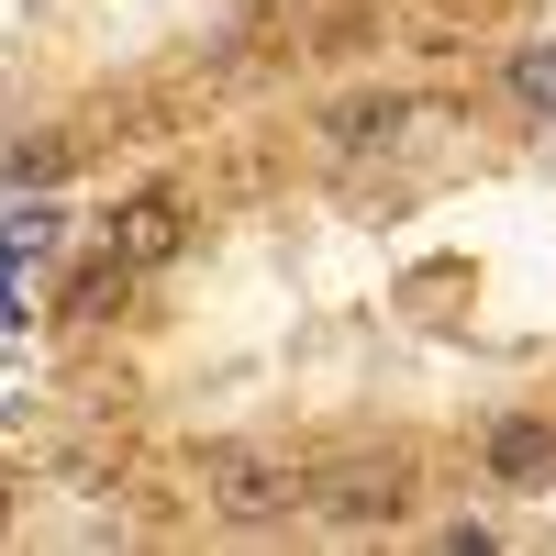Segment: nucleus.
Listing matches in <instances>:
<instances>
[{
  "label": "nucleus",
  "instance_id": "nucleus-1",
  "mask_svg": "<svg viewBox=\"0 0 556 556\" xmlns=\"http://www.w3.org/2000/svg\"><path fill=\"white\" fill-rule=\"evenodd\" d=\"M201 513L235 534H278L290 513H312V468L278 445H201Z\"/></svg>",
  "mask_w": 556,
  "mask_h": 556
},
{
  "label": "nucleus",
  "instance_id": "nucleus-2",
  "mask_svg": "<svg viewBox=\"0 0 556 556\" xmlns=\"http://www.w3.org/2000/svg\"><path fill=\"white\" fill-rule=\"evenodd\" d=\"M312 513L334 523V534H367V523H401L412 513V456H345V468H323L312 479Z\"/></svg>",
  "mask_w": 556,
  "mask_h": 556
},
{
  "label": "nucleus",
  "instance_id": "nucleus-3",
  "mask_svg": "<svg viewBox=\"0 0 556 556\" xmlns=\"http://www.w3.org/2000/svg\"><path fill=\"white\" fill-rule=\"evenodd\" d=\"M101 245H112V256H123L134 278H146V267H167L178 245H190V201H178L167 178H146V190H134V201H123V212L101 223Z\"/></svg>",
  "mask_w": 556,
  "mask_h": 556
},
{
  "label": "nucleus",
  "instance_id": "nucleus-4",
  "mask_svg": "<svg viewBox=\"0 0 556 556\" xmlns=\"http://www.w3.org/2000/svg\"><path fill=\"white\" fill-rule=\"evenodd\" d=\"M479 456H490V490H556V424L545 412H501Z\"/></svg>",
  "mask_w": 556,
  "mask_h": 556
},
{
  "label": "nucleus",
  "instance_id": "nucleus-5",
  "mask_svg": "<svg viewBox=\"0 0 556 556\" xmlns=\"http://www.w3.org/2000/svg\"><path fill=\"white\" fill-rule=\"evenodd\" d=\"M501 89H513L523 123H556V34L545 45H513V56H501Z\"/></svg>",
  "mask_w": 556,
  "mask_h": 556
},
{
  "label": "nucleus",
  "instance_id": "nucleus-6",
  "mask_svg": "<svg viewBox=\"0 0 556 556\" xmlns=\"http://www.w3.org/2000/svg\"><path fill=\"white\" fill-rule=\"evenodd\" d=\"M123 290H134V267L101 245V256H89V267L67 278V301H56V312H67V323H112V312H123Z\"/></svg>",
  "mask_w": 556,
  "mask_h": 556
},
{
  "label": "nucleus",
  "instance_id": "nucleus-7",
  "mask_svg": "<svg viewBox=\"0 0 556 556\" xmlns=\"http://www.w3.org/2000/svg\"><path fill=\"white\" fill-rule=\"evenodd\" d=\"M67 167H78V146H67V134H23V146L0 156V190H12V201H23V190H56Z\"/></svg>",
  "mask_w": 556,
  "mask_h": 556
},
{
  "label": "nucleus",
  "instance_id": "nucleus-8",
  "mask_svg": "<svg viewBox=\"0 0 556 556\" xmlns=\"http://www.w3.org/2000/svg\"><path fill=\"white\" fill-rule=\"evenodd\" d=\"M401 123H412V101H390V89H379V101H345V112H334V146H345V156H356V146H390Z\"/></svg>",
  "mask_w": 556,
  "mask_h": 556
},
{
  "label": "nucleus",
  "instance_id": "nucleus-9",
  "mask_svg": "<svg viewBox=\"0 0 556 556\" xmlns=\"http://www.w3.org/2000/svg\"><path fill=\"white\" fill-rule=\"evenodd\" d=\"M56 223H67L56 201H23L12 223H0V256H56Z\"/></svg>",
  "mask_w": 556,
  "mask_h": 556
},
{
  "label": "nucleus",
  "instance_id": "nucleus-10",
  "mask_svg": "<svg viewBox=\"0 0 556 556\" xmlns=\"http://www.w3.org/2000/svg\"><path fill=\"white\" fill-rule=\"evenodd\" d=\"M0 534H12V479H0Z\"/></svg>",
  "mask_w": 556,
  "mask_h": 556
}]
</instances>
